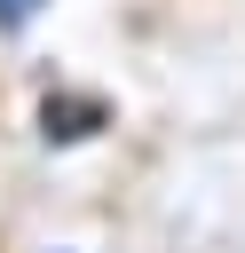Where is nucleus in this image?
I'll list each match as a JSON object with an SVG mask.
<instances>
[{
    "label": "nucleus",
    "instance_id": "nucleus-1",
    "mask_svg": "<svg viewBox=\"0 0 245 253\" xmlns=\"http://www.w3.org/2000/svg\"><path fill=\"white\" fill-rule=\"evenodd\" d=\"M40 16V0H0V24H32Z\"/></svg>",
    "mask_w": 245,
    "mask_h": 253
}]
</instances>
